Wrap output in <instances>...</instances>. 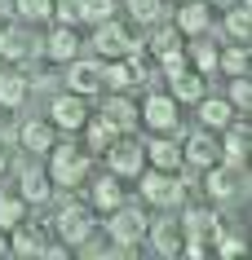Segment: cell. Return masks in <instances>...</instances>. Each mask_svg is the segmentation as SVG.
I'll return each instance as SVG.
<instances>
[{
	"instance_id": "cell-10",
	"label": "cell",
	"mask_w": 252,
	"mask_h": 260,
	"mask_svg": "<svg viewBox=\"0 0 252 260\" xmlns=\"http://www.w3.org/2000/svg\"><path fill=\"white\" fill-rule=\"evenodd\" d=\"M106 164H111L115 177H137L142 168H146V150H142L137 141H115L111 150H106Z\"/></svg>"
},
{
	"instance_id": "cell-41",
	"label": "cell",
	"mask_w": 252,
	"mask_h": 260,
	"mask_svg": "<svg viewBox=\"0 0 252 260\" xmlns=\"http://www.w3.org/2000/svg\"><path fill=\"white\" fill-rule=\"evenodd\" d=\"M9 256V230H0V260Z\"/></svg>"
},
{
	"instance_id": "cell-1",
	"label": "cell",
	"mask_w": 252,
	"mask_h": 260,
	"mask_svg": "<svg viewBox=\"0 0 252 260\" xmlns=\"http://www.w3.org/2000/svg\"><path fill=\"white\" fill-rule=\"evenodd\" d=\"M84 177H89V154L80 146H53L49 150V181H53L58 190H71Z\"/></svg>"
},
{
	"instance_id": "cell-33",
	"label": "cell",
	"mask_w": 252,
	"mask_h": 260,
	"mask_svg": "<svg viewBox=\"0 0 252 260\" xmlns=\"http://www.w3.org/2000/svg\"><path fill=\"white\" fill-rule=\"evenodd\" d=\"M128 14H133V22L155 27V22H159V14H164V0H128Z\"/></svg>"
},
{
	"instance_id": "cell-32",
	"label": "cell",
	"mask_w": 252,
	"mask_h": 260,
	"mask_svg": "<svg viewBox=\"0 0 252 260\" xmlns=\"http://www.w3.org/2000/svg\"><path fill=\"white\" fill-rule=\"evenodd\" d=\"M226 31H230L239 44H248V36H252V14H248V5H239V9H230V14H226Z\"/></svg>"
},
{
	"instance_id": "cell-17",
	"label": "cell",
	"mask_w": 252,
	"mask_h": 260,
	"mask_svg": "<svg viewBox=\"0 0 252 260\" xmlns=\"http://www.w3.org/2000/svg\"><path fill=\"white\" fill-rule=\"evenodd\" d=\"M217 230H221V220H217L212 207H186V216H182V234L186 238H212Z\"/></svg>"
},
{
	"instance_id": "cell-28",
	"label": "cell",
	"mask_w": 252,
	"mask_h": 260,
	"mask_svg": "<svg viewBox=\"0 0 252 260\" xmlns=\"http://www.w3.org/2000/svg\"><path fill=\"white\" fill-rule=\"evenodd\" d=\"M49 194H53L49 172H22V199H27V203H44Z\"/></svg>"
},
{
	"instance_id": "cell-15",
	"label": "cell",
	"mask_w": 252,
	"mask_h": 260,
	"mask_svg": "<svg viewBox=\"0 0 252 260\" xmlns=\"http://www.w3.org/2000/svg\"><path fill=\"white\" fill-rule=\"evenodd\" d=\"M173 27L182 31V36H208V0H182Z\"/></svg>"
},
{
	"instance_id": "cell-30",
	"label": "cell",
	"mask_w": 252,
	"mask_h": 260,
	"mask_svg": "<svg viewBox=\"0 0 252 260\" xmlns=\"http://www.w3.org/2000/svg\"><path fill=\"white\" fill-rule=\"evenodd\" d=\"M151 238H155V251H164V256H173V251H182V225H155L151 230Z\"/></svg>"
},
{
	"instance_id": "cell-34",
	"label": "cell",
	"mask_w": 252,
	"mask_h": 260,
	"mask_svg": "<svg viewBox=\"0 0 252 260\" xmlns=\"http://www.w3.org/2000/svg\"><path fill=\"white\" fill-rule=\"evenodd\" d=\"M14 9L27 22H44V18H53V0H14Z\"/></svg>"
},
{
	"instance_id": "cell-35",
	"label": "cell",
	"mask_w": 252,
	"mask_h": 260,
	"mask_svg": "<svg viewBox=\"0 0 252 260\" xmlns=\"http://www.w3.org/2000/svg\"><path fill=\"white\" fill-rule=\"evenodd\" d=\"M182 49V31L173 27V31H155V40H151V53H155V62L159 57H168V53H177Z\"/></svg>"
},
{
	"instance_id": "cell-29",
	"label": "cell",
	"mask_w": 252,
	"mask_h": 260,
	"mask_svg": "<svg viewBox=\"0 0 252 260\" xmlns=\"http://www.w3.org/2000/svg\"><path fill=\"white\" fill-rule=\"evenodd\" d=\"M190 71H199V75L217 71V49H212L204 36H195V44H190Z\"/></svg>"
},
{
	"instance_id": "cell-31",
	"label": "cell",
	"mask_w": 252,
	"mask_h": 260,
	"mask_svg": "<svg viewBox=\"0 0 252 260\" xmlns=\"http://www.w3.org/2000/svg\"><path fill=\"white\" fill-rule=\"evenodd\" d=\"M217 67H221L226 75H248V49H243V44L221 49V53H217Z\"/></svg>"
},
{
	"instance_id": "cell-18",
	"label": "cell",
	"mask_w": 252,
	"mask_h": 260,
	"mask_svg": "<svg viewBox=\"0 0 252 260\" xmlns=\"http://www.w3.org/2000/svg\"><path fill=\"white\" fill-rule=\"evenodd\" d=\"M204 80L208 75H199V71H177V75H168V97L173 102H199L204 97Z\"/></svg>"
},
{
	"instance_id": "cell-13",
	"label": "cell",
	"mask_w": 252,
	"mask_h": 260,
	"mask_svg": "<svg viewBox=\"0 0 252 260\" xmlns=\"http://www.w3.org/2000/svg\"><path fill=\"white\" fill-rule=\"evenodd\" d=\"M204 190H208L212 199H230V194L239 190V164H212V168H204Z\"/></svg>"
},
{
	"instance_id": "cell-22",
	"label": "cell",
	"mask_w": 252,
	"mask_h": 260,
	"mask_svg": "<svg viewBox=\"0 0 252 260\" xmlns=\"http://www.w3.org/2000/svg\"><path fill=\"white\" fill-rule=\"evenodd\" d=\"M89 199H93V207H98V212H111V207H120V203H124L120 177H115V172L98 177V181H93V190H89Z\"/></svg>"
},
{
	"instance_id": "cell-5",
	"label": "cell",
	"mask_w": 252,
	"mask_h": 260,
	"mask_svg": "<svg viewBox=\"0 0 252 260\" xmlns=\"http://www.w3.org/2000/svg\"><path fill=\"white\" fill-rule=\"evenodd\" d=\"M84 119H89V106H84L80 93H58L53 102H49V123L62 128V133H80Z\"/></svg>"
},
{
	"instance_id": "cell-37",
	"label": "cell",
	"mask_w": 252,
	"mask_h": 260,
	"mask_svg": "<svg viewBox=\"0 0 252 260\" xmlns=\"http://www.w3.org/2000/svg\"><path fill=\"white\" fill-rule=\"evenodd\" d=\"M53 18L62 22V27H75V22H89V18H84V5H80V0H62V5H53Z\"/></svg>"
},
{
	"instance_id": "cell-27",
	"label": "cell",
	"mask_w": 252,
	"mask_h": 260,
	"mask_svg": "<svg viewBox=\"0 0 252 260\" xmlns=\"http://www.w3.org/2000/svg\"><path fill=\"white\" fill-rule=\"evenodd\" d=\"M102 119H111L115 128L124 133V128H133V123H137V110H133V102H128V97H111V102L102 106Z\"/></svg>"
},
{
	"instance_id": "cell-12",
	"label": "cell",
	"mask_w": 252,
	"mask_h": 260,
	"mask_svg": "<svg viewBox=\"0 0 252 260\" xmlns=\"http://www.w3.org/2000/svg\"><path fill=\"white\" fill-rule=\"evenodd\" d=\"M67 84H71V93L93 97L102 88V62H75V57H71L67 62Z\"/></svg>"
},
{
	"instance_id": "cell-14",
	"label": "cell",
	"mask_w": 252,
	"mask_h": 260,
	"mask_svg": "<svg viewBox=\"0 0 252 260\" xmlns=\"http://www.w3.org/2000/svg\"><path fill=\"white\" fill-rule=\"evenodd\" d=\"M221 133H226V141H221V159H230V164H243V154H248V146H252V128H248V119H230Z\"/></svg>"
},
{
	"instance_id": "cell-25",
	"label": "cell",
	"mask_w": 252,
	"mask_h": 260,
	"mask_svg": "<svg viewBox=\"0 0 252 260\" xmlns=\"http://www.w3.org/2000/svg\"><path fill=\"white\" fill-rule=\"evenodd\" d=\"M27 53H31V31L27 27H0V57L18 62Z\"/></svg>"
},
{
	"instance_id": "cell-16",
	"label": "cell",
	"mask_w": 252,
	"mask_h": 260,
	"mask_svg": "<svg viewBox=\"0 0 252 260\" xmlns=\"http://www.w3.org/2000/svg\"><path fill=\"white\" fill-rule=\"evenodd\" d=\"M115 141H120V128H115L111 119H102V115L93 123L84 119V146H89V154H106Z\"/></svg>"
},
{
	"instance_id": "cell-26",
	"label": "cell",
	"mask_w": 252,
	"mask_h": 260,
	"mask_svg": "<svg viewBox=\"0 0 252 260\" xmlns=\"http://www.w3.org/2000/svg\"><path fill=\"white\" fill-rule=\"evenodd\" d=\"M22 216H27V199L14 190H0V230H14Z\"/></svg>"
},
{
	"instance_id": "cell-9",
	"label": "cell",
	"mask_w": 252,
	"mask_h": 260,
	"mask_svg": "<svg viewBox=\"0 0 252 260\" xmlns=\"http://www.w3.org/2000/svg\"><path fill=\"white\" fill-rule=\"evenodd\" d=\"M146 150V164L159 168V172H182V146L173 141V133H155L151 146H142Z\"/></svg>"
},
{
	"instance_id": "cell-24",
	"label": "cell",
	"mask_w": 252,
	"mask_h": 260,
	"mask_svg": "<svg viewBox=\"0 0 252 260\" xmlns=\"http://www.w3.org/2000/svg\"><path fill=\"white\" fill-rule=\"evenodd\" d=\"M27 102V75L22 71H0V106L14 110Z\"/></svg>"
},
{
	"instance_id": "cell-23",
	"label": "cell",
	"mask_w": 252,
	"mask_h": 260,
	"mask_svg": "<svg viewBox=\"0 0 252 260\" xmlns=\"http://www.w3.org/2000/svg\"><path fill=\"white\" fill-rule=\"evenodd\" d=\"M40 251H44V238L31 230V225L18 220L14 230H9V256H40Z\"/></svg>"
},
{
	"instance_id": "cell-39",
	"label": "cell",
	"mask_w": 252,
	"mask_h": 260,
	"mask_svg": "<svg viewBox=\"0 0 252 260\" xmlns=\"http://www.w3.org/2000/svg\"><path fill=\"white\" fill-rule=\"evenodd\" d=\"M217 251H221V256H243V238H239V234H221V238H217Z\"/></svg>"
},
{
	"instance_id": "cell-42",
	"label": "cell",
	"mask_w": 252,
	"mask_h": 260,
	"mask_svg": "<svg viewBox=\"0 0 252 260\" xmlns=\"http://www.w3.org/2000/svg\"><path fill=\"white\" fill-rule=\"evenodd\" d=\"M9 168V154H5V141H0V172Z\"/></svg>"
},
{
	"instance_id": "cell-21",
	"label": "cell",
	"mask_w": 252,
	"mask_h": 260,
	"mask_svg": "<svg viewBox=\"0 0 252 260\" xmlns=\"http://www.w3.org/2000/svg\"><path fill=\"white\" fill-rule=\"evenodd\" d=\"M44 49H49V57H53V62H71V57L80 53V31H75V27H53Z\"/></svg>"
},
{
	"instance_id": "cell-3",
	"label": "cell",
	"mask_w": 252,
	"mask_h": 260,
	"mask_svg": "<svg viewBox=\"0 0 252 260\" xmlns=\"http://www.w3.org/2000/svg\"><path fill=\"white\" fill-rule=\"evenodd\" d=\"M93 225H98V216H93L89 203H67L53 220V234L62 238V247H80V243H89Z\"/></svg>"
},
{
	"instance_id": "cell-4",
	"label": "cell",
	"mask_w": 252,
	"mask_h": 260,
	"mask_svg": "<svg viewBox=\"0 0 252 260\" xmlns=\"http://www.w3.org/2000/svg\"><path fill=\"white\" fill-rule=\"evenodd\" d=\"M111 238L115 243H124V247H133V243H142L146 238V230H151V220L142 216L137 207H128V203H120V207H111Z\"/></svg>"
},
{
	"instance_id": "cell-11",
	"label": "cell",
	"mask_w": 252,
	"mask_h": 260,
	"mask_svg": "<svg viewBox=\"0 0 252 260\" xmlns=\"http://www.w3.org/2000/svg\"><path fill=\"white\" fill-rule=\"evenodd\" d=\"M18 141H22V150L27 154H49L58 141V128L49 119H27L22 128H18Z\"/></svg>"
},
{
	"instance_id": "cell-38",
	"label": "cell",
	"mask_w": 252,
	"mask_h": 260,
	"mask_svg": "<svg viewBox=\"0 0 252 260\" xmlns=\"http://www.w3.org/2000/svg\"><path fill=\"white\" fill-rule=\"evenodd\" d=\"M84 5V18L89 22H106V18H115V0H80Z\"/></svg>"
},
{
	"instance_id": "cell-36",
	"label": "cell",
	"mask_w": 252,
	"mask_h": 260,
	"mask_svg": "<svg viewBox=\"0 0 252 260\" xmlns=\"http://www.w3.org/2000/svg\"><path fill=\"white\" fill-rule=\"evenodd\" d=\"M226 102L239 106V110L252 106V84H248V75H230V97H226Z\"/></svg>"
},
{
	"instance_id": "cell-40",
	"label": "cell",
	"mask_w": 252,
	"mask_h": 260,
	"mask_svg": "<svg viewBox=\"0 0 252 260\" xmlns=\"http://www.w3.org/2000/svg\"><path fill=\"white\" fill-rule=\"evenodd\" d=\"M159 67H164V75H177V71H186V49H177V53L159 57Z\"/></svg>"
},
{
	"instance_id": "cell-8",
	"label": "cell",
	"mask_w": 252,
	"mask_h": 260,
	"mask_svg": "<svg viewBox=\"0 0 252 260\" xmlns=\"http://www.w3.org/2000/svg\"><path fill=\"white\" fill-rule=\"evenodd\" d=\"M182 164H195L199 172H204V168H212V164H221V141L212 137L208 128H199L195 137L182 146Z\"/></svg>"
},
{
	"instance_id": "cell-19",
	"label": "cell",
	"mask_w": 252,
	"mask_h": 260,
	"mask_svg": "<svg viewBox=\"0 0 252 260\" xmlns=\"http://www.w3.org/2000/svg\"><path fill=\"white\" fill-rule=\"evenodd\" d=\"M137 67L128 62V57H115V62H102V84L106 88H115V93H128L133 84H137Z\"/></svg>"
},
{
	"instance_id": "cell-2",
	"label": "cell",
	"mask_w": 252,
	"mask_h": 260,
	"mask_svg": "<svg viewBox=\"0 0 252 260\" xmlns=\"http://www.w3.org/2000/svg\"><path fill=\"white\" fill-rule=\"evenodd\" d=\"M142 177V199L146 203H155V207H182L186 203V185L177 181V172H159V168H142L137 172Z\"/></svg>"
},
{
	"instance_id": "cell-6",
	"label": "cell",
	"mask_w": 252,
	"mask_h": 260,
	"mask_svg": "<svg viewBox=\"0 0 252 260\" xmlns=\"http://www.w3.org/2000/svg\"><path fill=\"white\" fill-rule=\"evenodd\" d=\"M93 49H98L102 62H115V57L133 53V36H128L115 18H106V22H98V31H93Z\"/></svg>"
},
{
	"instance_id": "cell-20",
	"label": "cell",
	"mask_w": 252,
	"mask_h": 260,
	"mask_svg": "<svg viewBox=\"0 0 252 260\" xmlns=\"http://www.w3.org/2000/svg\"><path fill=\"white\" fill-rule=\"evenodd\" d=\"M199 119H204L208 133H221L226 123L235 119V106H230L226 97H199Z\"/></svg>"
},
{
	"instance_id": "cell-7",
	"label": "cell",
	"mask_w": 252,
	"mask_h": 260,
	"mask_svg": "<svg viewBox=\"0 0 252 260\" xmlns=\"http://www.w3.org/2000/svg\"><path fill=\"white\" fill-rule=\"evenodd\" d=\"M137 119L146 123V128H155V133H173V128H177V102H173L168 93H151L146 102H142Z\"/></svg>"
}]
</instances>
